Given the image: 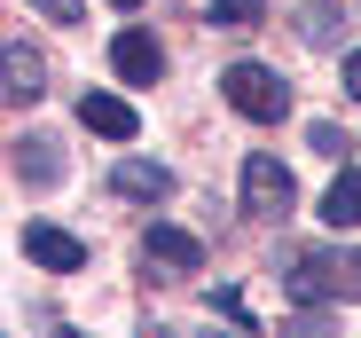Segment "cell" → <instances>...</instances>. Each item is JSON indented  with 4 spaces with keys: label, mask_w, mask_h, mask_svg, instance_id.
Returning <instances> with one entry per match:
<instances>
[{
    "label": "cell",
    "mask_w": 361,
    "mask_h": 338,
    "mask_svg": "<svg viewBox=\"0 0 361 338\" xmlns=\"http://www.w3.org/2000/svg\"><path fill=\"white\" fill-rule=\"evenodd\" d=\"M345 95H353V102H361V47H353V55H345Z\"/></svg>",
    "instance_id": "cell-16"
},
{
    "label": "cell",
    "mask_w": 361,
    "mask_h": 338,
    "mask_svg": "<svg viewBox=\"0 0 361 338\" xmlns=\"http://www.w3.org/2000/svg\"><path fill=\"white\" fill-rule=\"evenodd\" d=\"M298 205V189H290V174L267 157V150H252L244 157V212H259V220H283Z\"/></svg>",
    "instance_id": "cell-3"
},
{
    "label": "cell",
    "mask_w": 361,
    "mask_h": 338,
    "mask_svg": "<svg viewBox=\"0 0 361 338\" xmlns=\"http://www.w3.org/2000/svg\"><path fill=\"white\" fill-rule=\"evenodd\" d=\"M24 260L55 267V275H71V267H87V244H79L71 229H55V220H24Z\"/></svg>",
    "instance_id": "cell-6"
},
{
    "label": "cell",
    "mask_w": 361,
    "mask_h": 338,
    "mask_svg": "<svg viewBox=\"0 0 361 338\" xmlns=\"http://www.w3.org/2000/svg\"><path fill=\"white\" fill-rule=\"evenodd\" d=\"M110 8H142V0H110Z\"/></svg>",
    "instance_id": "cell-17"
},
{
    "label": "cell",
    "mask_w": 361,
    "mask_h": 338,
    "mask_svg": "<svg viewBox=\"0 0 361 338\" xmlns=\"http://www.w3.org/2000/svg\"><path fill=\"white\" fill-rule=\"evenodd\" d=\"M220 95H228L235 119H252V126L290 119V87L275 79V64H228V71H220Z\"/></svg>",
    "instance_id": "cell-2"
},
{
    "label": "cell",
    "mask_w": 361,
    "mask_h": 338,
    "mask_svg": "<svg viewBox=\"0 0 361 338\" xmlns=\"http://www.w3.org/2000/svg\"><path fill=\"white\" fill-rule=\"evenodd\" d=\"M338 32H345L338 8H322V0H314V8H298V40H307V47H338Z\"/></svg>",
    "instance_id": "cell-12"
},
{
    "label": "cell",
    "mask_w": 361,
    "mask_h": 338,
    "mask_svg": "<svg viewBox=\"0 0 361 338\" xmlns=\"http://www.w3.org/2000/svg\"><path fill=\"white\" fill-rule=\"evenodd\" d=\"M79 126L102 134V142H134V134H142L134 102H118V95H79Z\"/></svg>",
    "instance_id": "cell-9"
},
{
    "label": "cell",
    "mask_w": 361,
    "mask_h": 338,
    "mask_svg": "<svg viewBox=\"0 0 361 338\" xmlns=\"http://www.w3.org/2000/svg\"><path fill=\"white\" fill-rule=\"evenodd\" d=\"M110 181H118V197L165 205V197H173V165H157V157H118V165H110Z\"/></svg>",
    "instance_id": "cell-8"
},
{
    "label": "cell",
    "mask_w": 361,
    "mask_h": 338,
    "mask_svg": "<svg viewBox=\"0 0 361 338\" xmlns=\"http://www.w3.org/2000/svg\"><path fill=\"white\" fill-rule=\"evenodd\" d=\"M307 150H322L330 165H345V150H353V142H345V134H338L330 119H314V126H307Z\"/></svg>",
    "instance_id": "cell-14"
},
{
    "label": "cell",
    "mask_w": 361,
    "mask_h": 338,
    "mask_svg": "<svg viewBox=\"0 0 361 338\" xmlns=\"http://www.w3.org/2000/svg\"><path fill=\"white\" fill-rule=\"evenodd\" d=\"M110 71L126 79V87H157V79H165V47H157L149 32H118V40H110Z\"/></svg>",
    "instance_id": "cell-5"
},
{
    "label": "cell",
    "mask_w": 361,
    "mask_h": 338,
    "mask_svg": "<svg viewBox=\"0 0 361 338\" xmlns=\"http://www.w3.org/2000/svg\"><path fill=\"white\" fill-rule=\"evenodd\" d=\"M8 165H16V181H24V189H55V181H63V157H55L47 134H24Z\"/></svg>",
    "instance_id": "cell-10"
},
{
    "label": "cell",
    "mask_w": 361,
    "mask_h": 338,
    "mask_svg": "<svg viewBox=\"0 0 361 338\" xmlns=\"http://www.w3.org/2000/svg\"><path fill=\"white\" fill-rule=\"evenodd\" d=\"M142 252H149L157 267H173V275H197V267H204V244H197L189 229H173V220H149Z\"/></svg>",
    "instance_id": "cell-7"
},
{
    "label": "cell",
    "mask_w": 361,
    "mask_h": 338,
    "mask_svg": "<svg viewBox=\"0 0 361 338\" xmlns=\"http://www.w3.org/2000/svg\"><path fill=\"white\" fill-rule=\"evenodd\" d=\"M32 8H39L47 24H79V0H32Z\"/></svg>",
    "instance_id": "cell-15"
},
{
    "label": "cell",
    "mask_w": 361,
    "mask_h": 338,
    "mask_svg": "<svg viewBox=\"0 0 361 338\" xmlns=\"http://www.w3.org/2000/svg\"><path fill=\"white\" fill-rule=\"evenodd\" d=\"M259 16H267V0H212V24L220 32H252Z\"/></svg>",
    "instance_id": "cell-13"
},
{
    "label": "cell",
    "mask_w": 361,
    "mask_h": 338,
    "mask_svg": "<svg viewBox=\"0 0 361 338\" xmlns=\"http://www.w3.org/2000/svg\"><path fill=\"white\" fill-rule=\"evenodd\" d=\"M0 95H8V110H32L47 95V55L24 47V40H8L0 47Z\"/></svg>",
    "instance_id": "cell-4"
},
{
    "label": "cell",
    "mask_w": 361,
    "mask_h": 338,
    "mask_svg": "<svg viewBox=\"0 0 361 338\" xmlns=\"http://www.w3.org/2000/svg\"><path fill=\"white\" fill-rule=\"evenodd\" d=\"M283 291L298 307H338V299H361V252H298Z\"/></svg>",
    "instance_id": "cell-1"
},
{
    "label": "cell",
    "mask_w": 361,
    "mask_h": 338,
    "mask_svg": "<svg viewBox=\"0 0 361 338\" xmlns=\"http://www.w3.org/2000/svg\"><path fill=\"white\" fill-rule=\"evenodd\" d=\"M322 220L330 229H361V165H338V181L322 189Z\"/></svg>",
    "instance_id": "cell-11"
}]
</instances>
